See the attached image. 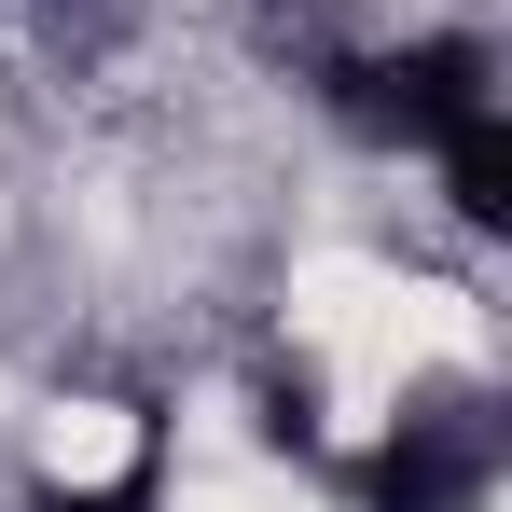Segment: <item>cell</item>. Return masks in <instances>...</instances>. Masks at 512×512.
<instances>
[{
    "label": "cell",
    "mask_w": 512,
    "mask_h": 512,
    "mask_svg": "<svg viewBox=\"0 0 512 512\" xmlns=\"http://www.w3.org/2000/svg\"><path fill=\"white\" fill-rule=\"evenodd\" d=\"M346 111L402 153H443L457 208L471 222H512V139H499V70L485 42H402V56H360L346 70Z\"/></svg>",
    "instance_id": "1"
},
{
    "label": "cell",
    "mask_w": 512,
    "mask_h": 512,
    "mask_svg": "<svg viewBox=\"0 0 512 512\" xmlns=\"http://www.w3.org/2000/svg\"><path fill=\"white\" fill-rule=\"evenodd\" d=\"M499 485V416L457 388V402H416L374 457V512H471Z\"/></svg>",
    "instance_id": "2"
},
{
    "label": "cell",
    "mask_w": 512,
    "mask_h": 512,
    "mask_svg": "<svg viewBox=\"0 0 512 512\" xmlns=\"http://www.w3.org/2000/svg\"><path fill=\"white\" fill-rule=\"evenodd\" d=\"M42 512H153V471H125V485H70V499H42Z\"/></svg>",
    "instance_id": "3"
}]
</instances>
